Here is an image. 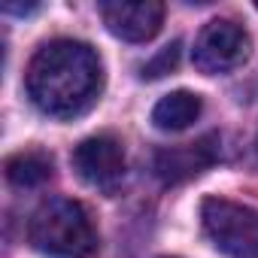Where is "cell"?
I'll return each instance as SVG.
<instances>
[{"label":"cell","instance_id":"52a82bcc","mask_svg":"<svg viewBox=\"0 0 258 258\" xmlns=\"http://www.w3.org/2000/svg\"><path fill=\"white\" fill-rule=\"evenodd\" d=\"M219 158V140L216 137H201L195 143L185 146H167L155 155V173L161 182L176 185L185 182L198 173H204L210 164H216Z\"/></svg>","mask_w":258,"mask_h":258},{"label":"cell","instance_id":"30bf717a","mask_svg":"<svg viewBox=\"0 0 258 258\" xmlns=\"http://www.w3.org/2000/svg\"><path fill=\"white\" fill-rule=\"evenodd\" d=\"M176 64H179V43H170V46H164V49L143 67V76H146V79H158V76L170 73Z\"/></svg>","mask_w":258,"mask_h":258},{"label":"cell","instance_id":"7a4b0ae2","mask_svg":"<svg viewBox=\"0 0 258 258\" xmlns=\"http://www.w3.org/2000/svg\"><path fill=\"white\" fill-rule=\"evenodd\" d=\"M28 240L37 252L52 258H88L97 249V234L85 207L70 198H49L31 216Z\"/></svg>","mask_w":258,"mask_h":258},{"label":"cell","instance_id":"8fae6325","mask_svg":"<svg viewBox=\"0 0 258 258\" xmlns=\"http://www.w3.org/2000/svg\"><path fill=\"white\" fill-rule=\"evenodd\" d=\"M255 10H258V4H255Z\"/></svg>","mask_w":258,"mask_h":258},{"label":"cell","instance_id":"9c48e42d","mask_svg":"<svg viewBox=\"0 0 258 258\" xmlns=\"http://www.w3.org/2000/svg\"><path fill=\"white\" fill-rule=\"evenodd\" d=\"M49 176H52V158L40 149L19 152L7 161V179L16 188H34V185L46 182Z\"/></svg>","mask_w":258,"mask_h":258},{"label":"cell","instance_id":"6da1fadb","mask_svg":"<svg viewBox=\"0 0 258 258\" xmlns=\"http://www.w3.org/2000/svg\"><path fill=\"white\" fill-rule=\"evenodd\" d=\"M25 82L40 112L52 118H76L100 97L103 67L88 43L55 40L31 58Z\"/></svg>","mask_w":258,"mask_h":258},{"label":"cell","instance_id":"ba28073f","mask_svg":"<svg viewBox=\"0 0 258 258\" xmlns=\"http://www.w3.org/2000/svg\"><path fill=\"white\" fill-rule=\"evenodd\" d=\"M201 109H204L201 94H195V91H170L155 103L152 121H155V127H161V131H182V127H188L191 121H198Z\"/></svg>","mask_w":258,"mask_h":258},{"label":"cell","instance_id":"3957f363","mask_svg":"<svg viewBox=\"0 0 258 258\" xmlns=\"http://www.w3.org/2000/svg\"><path fill=\"white\" fill-rule=\"evenodd\" d=\"M201 222L222 255L258 258V210L228 198H207L201 204Z\"/></svg>","mask_w":258,"mask_h":258},{"label":"cell","instance_id":"8992f818","mask_svg":"<svg viewBox=\"0 0 258 258\" xmlns=\"http://www.w3.org/2000/svg\"><path fill=\"white\" fill-rule=\"evenodd\" d=\"M73 170L94 188H112L124 173V149L115 137H88L73 149Z\"/></svg>","mask_w":258,"mask_h":258},{"label":"cell","instance_id":"277c9868","mask_svg":"<svg viewBox=\"0 0 258 258\" xmlns=\"http://www.w3.org/2000/svg\"><path fill=\"white\" fill-rule=\"evenodd\" d=\"M249 52H252V40L237 22L213 19L201 28V34L195 40L191 61L201 73L219 76V73H231L240 64H246Z\"/></svg>","mask_w":258,"mask_h":258},{"label":"cell","instance_id":"5b68a950","mask_svg":"<svg viewBox=\"0 0 258 258\" xmlns=\"http://www.w3.org/2000/svg\"><path fill=\"white\" fill-rule=\"evenodd\" d=\"M100 19L112 37L124 43H146L164 25V4L158 0H109V4H100Z\"/></svg>","mask_w":258,"mask_h":258}]
</instances>
